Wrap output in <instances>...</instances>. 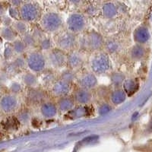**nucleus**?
Masks as SVG:
<instances>
[{
	"instance_id": "1",
	"label": "nucleus",
	"mask_w": 152,
	"mask_h": 152,
	"mask_svg": "<svg viewBox=\"0 0 152 152\" xmlns=\"http://www.w3.org/2000/svg\"><path fill=\"white\" fill-rule=\"evenodd\" d=\"M91 68L95 74H105L110 69V61L106 53L97 52L94 54L90 60Z\"/></svg>"
},
{
	"instance_id": "2",
	"label": "nucleus",
	"mask_w": 152,
	"mask_h": 152,
	"mask_svg": "<svg viewBox=\"0 0 152 152\" xmlns=\"http://www.w3.org/2000/svg\"><path fill=\"white\" fill-rule=\"evenodd\" d=\"M103 39L100 34L95 31H90L80 38L79 45L83 50H99L103 46Z\"/></svg>"
},
{
	"instance_id": "3",
	"label": "nucleus",
	"mask_w": 152,
	"mask_h": 152,
	"mask_svg": "<svg viewBox=\"0 0 152 152\" xmlns=\"http://www.w3.org/2000/svg\"><path fill=\"white\" fill-rule=\"evenodd\" d=\"M62 25V19L55 12H49L41 18L40 27L47 32H56Z\"/></svg>"
},
{
	"instance_id": "4",
	"label": "nucleus",
	"mask_w": 152,
	"mask_h": 152,
	"mask_svg": "<svg viewBox=\"0 0 152 152\" xmlns=\"http://www.w3.org/2000/svg\"><path fill=\"white\" fill-rule=\"evenodd\" d=\"M19 14L23 21L32 22L40 17V9L34 2H28L21 5Z\"/></svg>"
},
{
	"instance_id": "5",
	"label": "nucleus",
	"mask_w": 152,
	"mask_h": 152,
	"mask_svg": "<svg viewBox=\"0 0 152 152\" xmlns=\"http://www.w3.org/2000/svg\"><path fill=\"white\" fill-rule=\"evenodd\" d=\"M26 63L32 72H40L45 69L46 59L41 53L33 52L27 57Z\"/></svg>"
},
{
	"instance_id": "6",
	"label": "nucleus",
	"mask_w": 152,
	"mask_h": 152,
	"mask_svg": "<svg viewBox=\"0 0 152 152\" xmlns=\"http://www.w3.org/2000/svg\"><path fill=\"white\" fill-rule=\"evenodd\" d=\"M56 44L59 50L62 51L72 50L77 45V39L74 34L66 31L62 32L56 38Z\"/></svg>"
},
{
	"instance_id": "7",
	"label": "nucleus",
	"mask_w": 152,
	"mask_h": 152,
	"mask_svg": "<svg viewBox=\"0 0 152 152\" xmlns=\"http://www.w3.org/2000/svg\"><path fill=\"white\" fill-rule=\"evenodd\" d=\"M86 25V21L83 15L78 13L71 15L68 18L67 26L69 32L72 34L79 33L83 31Z\"/></svg>"
},
{
	"instance_id": "8",
	"label": "nucleus",
	"mask_w": 152,
	"mask_h": 152,
	"mask_svg": "<svg viewBox=\"0 0 152 152\" xmlns=\"http://www.w3.org/2000/svg\"><path fill=\"white\" fill-rule=\"evenodd\" d=\"M48 62L54 68H61L67 63V56L64 51L59 49H54L48 55Z\"/></svg>"
},
{
	"instance_id": "9",
	"label": "nucleus",
	"mask_w": 152,
	"mask_h": 152,
	"mask_svg": "<svg viewBox=\"0 0 152 152\" xmlns=\"http://www.w3.org/2000/svg\"><path fill=\"white\" fill-rule=\"evenodd\" d=\"M18 99L14 94H5L0 98V110L5 113H11L17 109Z\"/></svg>"
},
{
	"instance_id": "10",
	"label": "nucleus",
	"mask_w": 152,
	"mask_h": 152,
	"mask_svg": "<svg viewBox=\"0 0 152 152\" xmlns=\"http://www.w3.org/2000/svg\"><path fill=\"white\" fill-rule=\"evenodd\" d=\"M85 58H84L83 54L78 50H74L71 51V53L67 56V63L70 69L72 70L76 69H79L83 65Z\"/></svg>"
},
{
	"instance_id": "11",
	"label": "nucleus",
	"mask_w": 152,
	"mask_h": 152,
	"mask_svg": "<svg viewBox=\"0 0 152 152\" xmlns=\"http://www.w3.org/2000/svg\"><path fill=\"white\" fill-rule=\"evenodd\" d=\"M71 84L60 79L56 81L53 85L52 93L53 95L60 98V97H66L71 91Z\"/></svg>"
},
{
	"instance_id": "12",
	"label": "nucleus",
	"mask_w": 152,
	"mask_h": 152,
	"mask_svg": "<svg viewBox=\"0 0 152 152\" xmlns=\"http://www.w3.org/2000/svg\"><path fill=\"white\" fill-rule=\"evenodd\" d=\"M78 84L82 89L89 91L94 88L97 84L96 76L93 73H85L81 75L78 79Z\"/></svg>"
},
{
	"instance_id": "13",
	"label": "nucleus",
	"mask_w": 152,
	"mask_h": 152,
	"mask_svg": "<svg viewBox=\"0 0 152 152\" xmlns=\"http://www.w3.org/2000/svg\"><path fill=\"white\" fill-rule=\"evenodd\" d=\"M74 99L79 104H86L91 100V94L89 91L81 88L75 93Z\"/></svg>"
},
{
	"instance_id": "14",
	"label": "nucleus",
	"mask_w": 152,
	"mask_h": 152,
	"mask_svg": "<svg viewBox=\"0 0 152 152\" xmlns=\"http://www.w3.org/2000/svg\"><path fill=\"white\" fill-rule=\"evenodd\" d=\"M58 107L62 112H69L74 107V100L71 97H60L58 101Z\"/></svg>"
},
{
	"instance_id": "15",
	"label": "nucleus",
	"mask_w": 152,
	"mask_h": 152,
	"mask_svg": "<svg viewBox=\"0 0 152 152\" xmlns=\"http://www.w3.org/2000/svg\"><path fill=\"white\" fill-rule=\"evenodd\" d=\"M40 111L45 118H52L56 115L57 108L52 103H44L42 104Z\"/></svg>"
},
{
	"instance_id": "16",
	"label": "nucleus",
	"mask_w": 152,
	"mask_h": 152,
	"mask_svg": "<svg viewBox=\"0 0 152 152\" xmlns=\"http://www.w3.org/2000/svg\"><path fill=\"white\" fill-rule=\"evenodd\" d=\"M45 98V94L42 91L38 89H31L28 94V99L30 102L38 104L42 102Z\"/></svg>"
},
{
	"instance_id": "17",
	"label": "nucleus",
	"mask_w": 152,
	"mask_h": 152,
	"mask_svg": "<svg viewBox=\"0 0 152 152\" xmlns=\"http://www.w3.org/2000/svg\"><path fill=\"white\" fill-rule=\"evenodd\" d=\"M0 34L3 39L7 41H14L17 36V33L10 27H3L0 31Z\"/></svg>"
},
{
	"instance_id": "18",
	"label": "nucleus",
	"mask_w": 152,
	"mask_h": 152,
	"mask_svg": "<svg viewBox=\"0 0 152 152\" xmlns=\"http://www.w3.org/2000/svg\"><path fill=\"white\" fill-rule=\"evenodd\" d=\"M103 14L107 18H112L116 14V5L112 2H107L103 6Z\"/></svg>"
},
{
	"instance_id": "19",
	"label": "nucleus",
	"mask_w": 152,
	"mask_h": 152,
	"mask_svg": "<svg viewBox=\"0 0 152 152\" xmlns=\"http://www.w3.org/2000/svg\"><path fill=\"white\" fill-rule=\"evenodd\" d=\"M126 99V94L122 90H116L114 91L110 96L111 102L115 105L117 104H120L122 102L124 101Z\"/></svg>"
},
{
	"instance_id": "20",
	"label": "nucleus",
	"mask_w": 152,
	"mask_h": 152,
	"mask_svg": "<svg viewBox=\"0 0 152 152\" xmlns=\"http://www.w3.org/2000/svg\"><path fill=\"white\" fill-rule=\"evenodd\" d=\"M12 28L17 34L18 33L21 34H25L27 32V26L24 21H17L13 24Z\"/></svg>"
},
{
	"instance_id": "21",
	"label": "nucleus",
	"mask_w": 152,
	"mask_h": 152,
	"mask_svg": "<svg viewBox=\"0 0 152 152\" xmlns=\"http://www.w3.org/2000/svg\"><path fill=\"white\" fill-rule=\"evenodd\" d=\"M75 79V74L72 69H68L62 73L61 75V80L66 81L68 83L71 84L72 81Z\"/></svg>"
},
{
	"instance_id": "22",
	"label": "nucleus",
	"mask_w": 152,
	"mask_h": 152,
	"mask_svg": "<svg viewBox=\"0 0 152 152\" xmlns=\"http://www.w3.org/2000/svg\"><path fill=\"white\" fill-rule=\"evenodd\" d=\"M26 46L22 40H15L12 44V49L14 53L17 54H21L25 50Z\"/></svg>"
},
{
	"instance_id": "23",
	"label": "nucleus",
	"mask_w": 152,
	"mask_h": 152,
	"mask_svg": "<svg viewBox=\"0 0 152 152\" xmlns=\"http://www.w3.org/2000/svg\"><path fill=\"white\" fill-rule=\"evenodd\" d=\"M23 80H24V84L28 86H34L37 82V78L35 75L32 73H26L23 77Z\"/></svg>"
},
{
	"instance_id": "24",
	"label": "nucleus",
	"mask_w": 152,
	"mask_h": 152,
	"mask_svg": "<svg viewBox=\"0 0 152 152\" xmlns=\"http://www.w3.org/2000/svg\"><path fill=\"white\" fill-rule=\"evenodd\" d=\"M55 75L53 74H52L51 72H47L46 73L43 77V82L45 85H50V84H53V85L55 83Z\"/></svg>"
},
{
	"instance_id": "25",
	"label": "nucleus",
	"mask_w": 152,
	"mask_h": 152,
	"mask_svg": "<svg viewBox=\"0 0 152 152\" xmlns=\"http://www.w3.org/2000/svg\"><path fill=\"white\" fill-rule=\"evenodd\" d=\"M107 50L109 53H115L118 50V44L116 43V40H110L106 43L105 44Z\"/></svg>"
},
{
	"instance_id": "26",
	"label": "nucleus",
	"mask_w": 152,
	"mask_h": 152,
	"mask_svg": "<svg viewBox=\"0 0 152 152\" xmlns=\"http://www.w3.org/2000/svg\"><path fill=\"white\" fill-rule=\"evenodd\" d=\"M40 46L43 50H48L52 47V43L48 38H42L40 42Z\"/></svg>"
},
{
	"instance_id": "27",
	"label": "nucleus",
	"mask_w": 152,
	"mask_h": 152,
	"mask_svg": "<svg viewBox=\"0 0 152 152\" xmlns=\"http://www.w3.org/2000/svg\"><path fill=\"white\" fill-rule=\"evenodd\" d=\"M23 42L25 44V46H34L35 44V39L32 35L29 34H24V38H23Z\"/></svg>"
},
{
	"instance_id": "28",
	"label": "nucleus",
	"mask_w": 152,
	"mask_h": 152,
	"mask_svg": "<svg viewBox=\"0 0 152 152\" xmlns=\"http://www.w3.org/2000/svg\"><path fill=\"white\" fill-rule=\"evenodd\" d=\"M9 15H10L11 18L17 19L20 17V14H19V11L18 10L17 8L15 7H10L9 8Z\"/></svg>"
},
{
	"instance_id": "29",
	"label": "nucleus",
	"mask_w": 152,
	"mask_h": 152,
	"mask_svg": "<svg viewBox=\"0 0 152 152\" xmlns=\"http://www.w3.org/2000/svg\"><path fill=\"white\" fill-rule=\"evenodd\" d=\"M14 54V51H13V49L12 47H6L5 49V51H4V57H5V59H11Z\"/></svg>"
},
{
	"instance_id": "30",
	"label": "nucleus",
	"mask_w": 152,
	"mask_h": 152,
	"mask_svg": "<svg viewBox=\"0 0 152 152\" xmlns=\"http://www.w3.org/2000/svg\"><path fill=\"white\" fill-rule=\"evenodd\" d=\"M9 89H10L11 92H12V94H18L21 91V87L18 83H15H15H12V85H11Z\"/></svg>"
},
{
	"instance_id": "31",
	"label": "nucleus",
	"mask_w": 152,
	"mask_h": 152,
	"mask_svg": "<svg viewBox=\"0 0 152 152\" xmlns=\"http://www.w3.org/2000/svg\"><path fill=\"white\" fill-rule=\"evenodd\" d=\"M110 107L107 104H104L102 105H100L99 107V113L101 114V115H104V114L107 113L110 110Z\"/></svg>"
},
{
	"instance_id": "32",
	"label": "nucleus",
	"mask_w": 152,
	"mask_h": 152,
	"mask_svg": "<svg viewBox=\"0 0 152 152\" xmlns=\"http://www.w3.org/2000/svg\"><path fill=\"white\" fill-rule=\"evenodd\" d=\"M111 79H112L113 83H114L115 85H116V84L118 85V84L121 83V81H123V76L119 74V73H116V74L115 73L114 75H113Z\"/></svg>"
},
{
	"instance_id": "33",
	"label": "nucleus",
	"mask_w": 152,
	"mask_h": 152,
	"mask_svg": "<svg viewBox=\"0 0 152 152\" xmlns=\"http://www.w3.org/2000/svg\"><path fill=\"white\" fill-rule=\"evenodd\" d=\"M1 21H2L4 27H10L11 24L12 23V18L10 17H8V16H2Z\"/></svg>"
},
{
	"instance_id": "34",
	"label": "nucleus",
	"mask_w": 152,
	"mask_h": 152,
	"mask_svg": "<svg viewBox=\"0 0 152 152\" xmlns=\"http://www.w3.org/2000/svg\"><path fill=\"white\" fill-rule=\"evenodd\" d=\"M29 119V114L27 113L26 112H21V113L18 115V119L20 122H26L28 119Z\"/></svg>"
},
{
	"instance_id": "35",
	"label": "nucleus",
	"mask_w": 152,
	"mask_h": 152,
	"mask_svg": "<svg viewBox=\"0 0 152 152\" xmlns=\"http://www.w3.org/2000/svg\"><path fill=\"white\" fill-rule=\"evenodd\" d=\"M5 8L2 6V5H0V16H3L4 14H5Z\"/></svg>"
},
{
	"instance_id": "36",
	"label": "nucleus",
	"mask_w": 152,
	"mask_h": 152,
	"mask_svg": "<svg viewBox=\"0 0 152 152\" xmlns=\"http://www.w3.org/2000/svg\"><path fill=\"white\" fill-rule=\"evenodd\" d=\"M2 91V86H1V83H0V93Z\"/></svg>"
}]
</instances>
